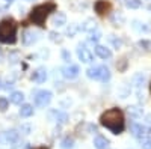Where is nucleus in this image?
I'll return each instance as SVG.
<instances>
[{
  "instance_id": "1",
  "label": "nucleus",
  "mask_w": 151,
  "mask_h": 149,
  "mask_svg": "<svg viewBox=\"0 0 151 149\" xmlns=\"http://www.w3.org/2000/svg\"><path fill=\"white\" fill-rule=\"evenodd\" d=\"M100 123L110 130V133L113 134H121L125 128V119H124V113L116 108V107H113V108H109L106 110L104 113L100 116Z\"/></svg>"
},
{
  "instance_id": "2",
  "label": "nucleus",
  "mask_w": 151,
  "mask_h": 149,
  "mask_svg": "<svg viewBox=\"0 0 151 149\" xmlns=\"http://www.w3.org/2000/svg\"><path fill=\"white\" fill-rule=\"evenodd\" d=\"M17 41V23L12 18H6L0 23V42L14 44Z\"/></svg>"
},
{
  "instance_id": "3",
  "label": "nucleus",
  "mask_w": 151,
  "mask_h": 149,
  "mask_svg": "<svg viewBox=\"0 0 151 149\" xmlns=\"http://www.w3.org/2000/svg\"><path fill=\"white\" fill-rule=\"evenodd\" d=\"M56 9L55 3H42V5H38L32 9L30 12V21L33 24H38V26L44 27L45 26V20L48 17L50 12H53Z\"/></svg>"
},
{
  "instance_id": "4",
  "label": "nucleus",
  "mask_w": 151,
  "mask_h": 149,
  "mask_svg": "<svg viewBox=\"0 0 151 149\" xmlns=\"http://www.w3.org/2000/svg\"><path fill=\"white\" fill-rule=\"evenodd\" d=\"M86 76L92 80H100V81H107L110 78V71L107 66H91L88 68Z\"/></svg>"
},
{
  "instance_id": "5",
  "label": "nucleus",
  "mask_w": 151,
  "mask_h": 149,
  "mask_svg": "<svg viewBox=\"0 0 151 149\" xmlns=\"http://www.w3.org/2000/svg\"><path fill=\"white\" fill-rule=\"evenodd\" d=\"M52 96L53 95L50 91H38L33 95V101L38 107H47L50 104V101H52Z\"/></svg>"
},
{
  "instance_id": "6",
  "label": "nucleus",
  "mask_w": 151,
  "mask_h": 149,
  "mask_svg": "<svg viewBox=\"0 0 151 149\" xmlns=\"http://www.w3.org/2000/svg\"><path fill=\"white\" fill-rule=\"evenodd\" d=\"M18 133L15 130H9V131H3L0 134V143L3 145H14L18 142Z\"/></svg>"
},
{
  "instance_id": "7",
  "label": "nucleus",
  "mask_w": 151,
  "mask_h": 149,
  "mask_svg": "<svg viewBox=\"0 0 151 149\" xmlns=\"http://www.w3.org/2000/svg\"><path fill=\"white\" fill-rule=\"evenodd\" d=\"M110 9H112V5L107 0H97L94 3V11L98 15H106L107 12H110Z\"/></svg>"
},
{
  "instance_id": "8",
  "label": "nucleus",
  "mask_w": 151,
  "mask_h": 149,
  "mask_svg": "<svg viewBox=\"0 0 151 149\" xmlns=\"http://www.w3.org/2000/svg\"><path fill=\"white\" fill-rule=\"evenodd\" d=\"M150 131H151V127H148V125H142V123H133L132 125V133L137 139L144 137V135H148Z\"/></svg>"
},
{
  "instance_id": "9",
  "label": "nucleus",
  "mask_w": 151,
  "mask_h": 149,
  "mask_svg": "<svg viewBox=\"0 0 151 149\" xmlns=\"http://www.w3.org/2000/svg\"><path fill=\"white\" fill-rule=\"evenodd\" d=\"M79 74H80V68L77 65H68L65 68H62V76H64L65 78L68 80H73V78H77L79 77Z\"/></svg>"
},
{
  "instance_id": "10",
  "label": "nucleus",
  "mask_w": 151,
  "mask_h": 149,
  "mask_svg": "<svg viewBox=\"0 0 151 149\" xmlns=\"http://www.w3.org/2000/svg\"><path fill=\"white\" fill-rule=\"evenodd\" d=\"M77 56H79V59L83 62V63H91L92 62V53L88 50L85 45H79L77 47Z\"/></svg>"
},
{
  "instance_id": "11",
  "label": "nucleus",
  "mask_w": 151,
  "mask_h": 149,
  "mask_svg": "<svg viewBox=\"0 0 151 149\" xmlns=\"http://www.w3.org/2000/svg\"><path fill=\"white\" fill-rule=\"evenodd\" d=\"M48 116L52 118L56 123H59V125H64V123L68 122V115L64 113V111H59V110H50Z\"/></svg>"
},
{
  "instance_id": "12",
  "label": "nucleus",
  "mask_w": 151,
  "mask_h": 149,
  "mask_svg": "<svg viewBox=\"0 0 151 149\" xmlns=\"http://www.w3.org/2000/svg\"><path fill=\"white\" fill-rule=\"evenodd\" d=\"M38 41V33L33 32V30H24L23 33V42L26 44V45H30L33 42Z\"/></svg>"
},
{
  "instance_id": "13",
  "label": "nucleus",
  "mask_w": 151,
  "mask_h": 149,
  "mask_svg": "<svg viewBox=\"0 0 151 149\" xmlns=\"http://www.w3.org/2000/svg\"><path fill=\"white\" fill-rule=\"evenodd\" d=\"M52 24L55 27L64 26V24H67V15L64 14V12H56V14L53 15V18H52Z\"/></svg>"
},
{
  "instance_id": "14",
  "label": "nucleus",
  "mask_w": 151,
  "mask_h": 149,
  "mask_svg": "<svg viewBox=\"0 0 151 149\" xmlns=\"http://www.w3.org/2000/svg\"><path fill=\"white\" fill-rule=\"evenodd\" d=\"M95 54L100 59H110L112 57V51L104 45H95Z\"/></svg>"
},
{
  "instance_id": "15",
  "label": "nucleus",
  "mask_w": 151,
  "mask_h": 149,
  "mask_svg": "<svg viewBox=\"0 0 151 149\" xmlns=\"http://www.w3.org/2000/svg\"><path fill=\"white\" fill-rule=\"evenodd\" d=\"M33 81L36 83H44L47 80V69L45 68H38L35 72H33V76H32Z\"/></svg>"
},
{
  "instance_id": "16",
  "label": "nucleus",
  "mask_w": 151,
  "mask_h": 149,
  "mask_svg": "<svg viewBox=\"0 0 151 149\" xmlns=\"http://www.w3.org/2000/svg\"><path fill=\"white\" fill-rule=\"evenodd\" d=\"M127 113H129L132 118H134V119H139V118H142V115H144V110H142V107H139V106H129V107H127Z\"/></svg>"
},
{
  "instance_id": "17",
  "label": "nucleus",
  "mask_w": 151,
  "mask_h": 149,
  "mask_svg": "<svg viewBox=\"0 0 151 149\" xmlns=\"http://www.w3.org/2000/svg\"><path fill=\"white\" fill-rule=\"evenodd\" d=\"M79 30H82V32H88V33H91V32H94V30H97V23L94 21V20H86L82 26L79 27Z\"/></svg>"
},
{
  "instance_id": "18",
  "label": "nucleus",
  "mask_w": 151,
  "mask_h": 149,
  "mask_svg": "<svg viewBox=\"0 0 151 149\" xmlns=\"http://www.w3.org/2000/svg\"><path fill=\"white\" fill-rule=\"evenodd\" d=\"M94 146H95V149H107L109 148V140L106 137H103V135H97V137L94 139Z\"/></svg>"
},
{
  "instance_id": "19",
  "label": "nucleus",
  "mask_w": 151,
  "mask_h": 149,
  "mask_svg": "<svg viewBox=\"0 0 151 149\" xmlns=\"http://www.w3.org/2000/svg\"><path fill=\"white\" fill-rule=\"evenodd\" d=\"M9 101H11L12 104L20 106V104L24 101V93H23V92H12L11 96H9Z\"/></svg>"
},
{
  "instance_id": "20",
  "label": "nucleus",
  "mask_w": 151,
  "mask_h": 149,
  "mask_svg": "<svg viewBox=\"0 0 151 149\" xmlns=\"http://www.w3.org/2000/svg\"><path fill=\"white\" fill-rule=\"evenodd\" d=\"M33 115V107L30 104H23L20 108V116L21 118H29Z\"/></svg>"
},
{
  "instance_id": "21",
  "label": "nucleus",
  "mask_w": 151,
  "mask_h": 149,
  "mask_svg": "<svg viewBox=\"0 0 151 149\" xmlns=\"http://www.w3.org/2000/svg\"><path fill=\"white\" fill-rule=\"evenodd\" d=\"M145 80H147L145 76H144L142 72H139V74H136V76L133 77V84L136 86L137 89H141L142 86H144V83H145Z\"/></svg>"
},
{
  "instance_id": "22",
  "label": "nucleus",
  "mask_w": 151,
  "mask_h": 149,
  "mask_svg": "<svg viewBox=\"0 0 151 149\" xmlns=\"http://www.w3.org/2000/svg\"><path fill=\"white\" fill-rule=\"evenodd\" d=\"M122 2H124L125 6L130 8V9H137V8H141V5H142L141 0H122Z\"/></svg>"
},
{
  "instance_id": "23",
  "label": "nucleus",
  "mask_w": 151,
  "mask_h": 149,
  "mask_svg": "<svg viewBox=\"0 0 151 149\" xmlns=\"http://www.w3.org/2000/svg\"><path fill=\"white\" fill-rule=\"evenodd\" d=\"M100 38H101V32H98V30H94L89 33V38H88V42H91V44H97L100 41Z\"/></svg>"
},
{
  "instance_id": "24",
  "label": "nucleus",
  "mask_w": 151,
  "mask_h": 149,
  "mask_svg": "<svg viewBox=\"0 0 151 149\" xmlns=\"http://www.w3.org/2000/svg\"><path fill=\"white\" fill-rule=\"evenodd\" d=\"M132 26H133V29L137 30V32H147V30H148V26H147V24H145V23H141V21H137V20L133 21Z\"/></svg>"
},
{
  "instance_id": "25",
  "label": "nucleus",
  "mask_w": 151,
  "mask_h": 149,
  "mask_svg": "<svg viewBox=\"0 0 151 149\" xmlns=\"http://www.w3.org/2000/svg\"><path fill=\"white\" fill-rule=\"evenodd\" d=\"M74 148V140L71 137H65L60 142V149H73Z\"/></svg>"
},
{
  "instance_id": "26",
  "label": "nucleus",
  "mask_w": 151,
  "mask_h": 149,
  "mask_svg": "<svg viewBox=\"0 0 151 149\" xmlns=\"http://www.w3.org/2000/svg\"><path fill=\"white\" fill-rule=\"evenodd\" d=\"M141 140V148L142 149H151V135H144L139 139Z\"/></svg>"
},
{
  "instance_id": "27",
  "label": "nucleus",
  "mask_w": 151,
  "mask_h": 149,
  "mask_svg": "<svg viewBox=\"0 0 151 149\" xmlns=\"http://www.w3.org/2000/svg\"><path fill=\"white\" fill-rule=\"evenodd\" d=\"M77 30H79L77 24H70V26L67 27V35H68V36H74L76 33H77Z\"/></svg>"
},
{
  "instance_id": "28",
  "label": "nucleus",
  "mask_w": 151,
  "mask_h": 149,
  "mask_svg": "<svg viewBox=\"0 0 151 149\" xmlns=\"http://www.w3.org/2000/svg\"><path fill=\"white\" fill-rule=\"evenodd\" d=\"M8 106H9L8 99L5 96H0V111H6L8 110Z\"/></svg>"
},
{
  "instance_id": "29",
  "label": "nucleus",
  "mask_w": 151,
  "mask_h": 149,
  "mask_svg": "<svg viewBox=\"0 0 151 149\" xmlns=\"http://www.w3.org/2000/svg\"><path fill=\"white\" fill-rule=\"evenodd\" d=\"M137 45H139V47H144L145 51H148V50L151 48V42H150V41H145V39L139 41V42H137Z\"/></svg>"
},
{
  "instance_id": "30",
  "label": "nucleus",
  "mask_w": 151,
  "mask_h": 149,
  "mask_svg": "<svg viewBox=\"0 0 151 149\" xmlns=\"http://www.w3.org/2000/svg\"><path fill=\"white\" fill-rule=\"evenodd\" d=\"M62 57H64L65 62H70V60H71V54L67 51V50H62Z\"/></svg>"
},
{
  "instance_id": "31",
  "label": "nucleus",
  "mask_w": 151,
  "mask_h": 149,
  "mask_svg": "<svg viewBox=\"0 0 151 149\" xmlns=\"http://www.w3.org/2000/svg\"><path fill=\"white\" fill-rule=\"evenodd\" d=\"M59 33H56V32H50V39L52 41H60V38H59Z\"/></svg>"
},
{
  "instance_id": "32",
  "label": "nucleus",
  "mask_w": 151,
  "mask_h": 149,
  "mask_svg": "<svg viewBox=\"0 0 151 149\" xmlns=\"http://www.w3.org/2000/svg\"><path fill=\"white\" fill-rule=\"evenodd\" d=\"M2 88H3V89H6V91H9V89H12V88H14V83L8 80V81H6V83L2 86Z\"/></svg>"
},
{
  "instance_id": "33",
  "label": "nucleus",
  "mask_w": 151,
  "mask_h": 149,
  "mask_svg": "<svg viewBox=\"0 0 151 149\" xmlns=\"http://www.w3.org/2000/svg\"><path fill=\"white\" fill-rule=\"evenodd\" d=\"M33 149H48V148H45V146H38V148H33Z\"/></svg>"
},
{
  "instance_id": "34",
  "label": "nucleus",
  "mask_w": 151,
  "mask_h": 149,
  "mask_svg": "<svg viewBox=\"0 0 151 149\" xmlns=\"http://www.w3.org/2000/svg\"><path fill=\"white\" fill-rule=\"evenodd\" d=\"M2 57H3V54H2V50H0V60H2Z\"/></svg>"
},
{
  "instance_id": "35",
  "label": "nucleus",
  "mask_w": 151,
  "mask_h": 149,
  "mask_svg": "<svg viewBox=\"0 0 151 149\" xmlns=\"http://www.w3.org/2000/svg\"><path fill=\"white\" fill-rule=\"evenodd\" d=\"M148 11H151V5H148Z\"/></svg>"
},
{
  "instance_id": "36",
  "label": "nucleus",
  "mask_w": 151,
  "mask_h": 149,
  "mask_svg": "<svg viewBox=\"0 0 151 149\" xmlns=\"http://www.w3.org/2000/svg\"><path fill=\"white\" fill-rule=\"evenodd\" d=\"M0 89H2V80H0Z\"/></svg>"
},
{
  "instance_id": "37",
  "label": "nucleus",
  "mask_w": 151,
  "mask_h": 149,
  "mask_svg": "<svg viewBox=\"0 0 151 149\" xmlns=\"http://www.w3.org/2000/svg\"><path fill=\"white\" fill-rule=\"evenodd\" d=\"M6 2H9V3H11V2H14V0H6Z\"/></svg>"
},
{
  "instance_id": "38",
  "label": "nucleus",
  "mask_w": 151,
  "mask_h": 149,
  "mask_svg": "<svg viewBox=\"0 0 151 149\" xmlns=\"http://www.w3.org/2000/svg\"><path fill=\"white\" fill-rule=\"evenodd\" d=\"M150 92H151V84H150Z\"/></svg>"
}]
</instances>
